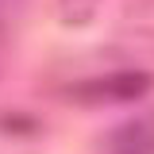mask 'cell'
I'll use <instances>...</instances> for the list:
<instances>
[{"mask_svg":"<svg viewBox=\"0 0 154 154\" xmlns=\"http://www.w3.org/2000/svg\"><path fill=\"white\" fill-rule=\"evenodd\" d=\"M108 154H154V112L123 123L108 139Z\"/></svg>","mask_w":154,"mask_h":154,"instance_id":"7a4b0ae2","label":"cell"},{"mask_svg":"<svg viewBox=\"0 0 154 154\" xmlns=\"http://www.w3.org/2000/svg\"><path fill=\"white\" fill-rule=\"evenodd\" d=\"M150 85H154V77L143 73V69H119V73L93 77V81L73 85L69 96L81 100V104H123V100H139Z\"/></svg>","mask_w":154,"mask_h":154,"instance_id":"6da1fadb","label":"cell"},{"mask_svg":"<svg viewBox=\"0 0 154 154\" xmlns=\"http://www.w3.org/2000/svg\"><path fill=\"white\" fill-rule=\"evenodd\" d=\"M96 12V0H62V16L69 19V23H81V19H89Z\"/></svg>","mask_w":154,"mask_h":154,"instance_id":"3957f363","label":"cell"}]
</instances>
